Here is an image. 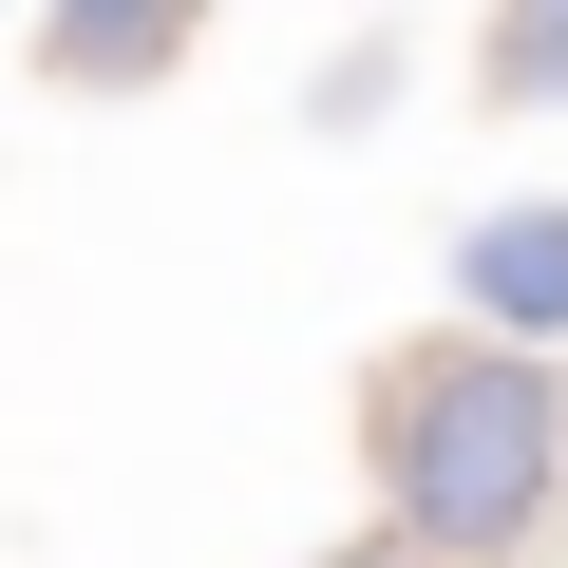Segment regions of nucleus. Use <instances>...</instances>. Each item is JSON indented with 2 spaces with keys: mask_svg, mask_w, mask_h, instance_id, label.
<instances>
[{
  "mask_svg": "<svg viewBox=\"0 0 568 568\" xmlns=\"http://www.w3.org/2000/svg\"><path fill=\"white\" fill-rule=\"evenodd\" d=\"M474 58H493V95H511V114H568V0H511Z\"/></svg>",
  "mask_w": 568,
  "mask_h": 568,
  "instance_id": "20e7f679",
  "label": "nucleus"
},
{
  "mask_svg": "<svg viewBox=\"0 0 568 568\" xmlns=\"http://www.w3.org/2000/svg\"><path fill=\"white\" fill-rule=\"evenodd\" d=\"M455 304H474V342L549 361V342H568V209H493V227L455 246Z\"/></svg>",
  "mask_w": 568,
  "mask_h": 568,
  "instance_id": "f03ea898",
  "label": "nucleus"
},
{
  "mask_svg": "<svg viewBox=\"0 0 568 568\" xmlns=\"http://www.w3.org/2000/svg\"><path fill=\"white\" fill-rule=\"evenodd\" d=\"M361 436H379L398 549H511V530L568 493V379L511 361V342H417Z\"/></svg>",
  "mask_w": 568,
  "mask_h": 568,
  "instance_id": "f257e3e1",
  "label": "nucleus"
},
{
  "mask_svg": "<svg viewBox=\"0 0 568 568\" xmlns=\"http://www.w3.org/2000/svg\"><path fill=\"white\" fill-rule=\"evenodd\" d=\"M323 568H417V549H323Z\"/></svg>",
  "mask_w": 568,
  "mask_h": 568,
  "instance_id": "39448f33",
  "label": "nucleus"
},
{
  "mask_svg": "<svg viewBox=\"0 0 568 568\" xmlns=\"http://www.w3.org/2000/svg\"><path fill=\"white\" fill-rule=\"evenodd\" d=\"M171 58H190V0H58V20H39V77L58 95H133Z\"/></svg>",
  "mask_w": 568,
  "mask_h": 568,
  "instance_id": "7ed1b4c3",
  "label": "nucleus"
}]
</instances>
